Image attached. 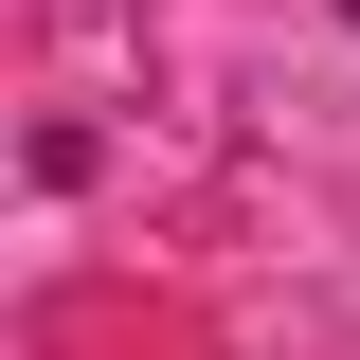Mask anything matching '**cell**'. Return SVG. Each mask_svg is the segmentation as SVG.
Listing matches in <instances>:
<instances>
[{"mask_svg": "<svg viewBox=\"0 0 360 360\" xmlns=\"http://www.w3.org/2000/svg\"><path fill=\"white\" fill-rule=\"evenodd\" d=\"M342 18H360V0H342Z\"/></svg>", "mask_w": 360, "mask_h": 360, "instance_id": "cell-1", "label": "cell"}]
</instances>
